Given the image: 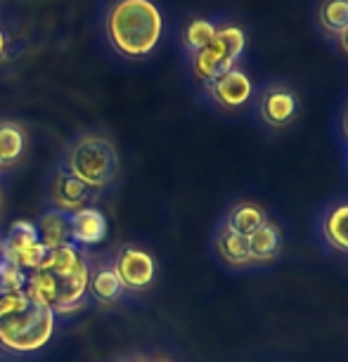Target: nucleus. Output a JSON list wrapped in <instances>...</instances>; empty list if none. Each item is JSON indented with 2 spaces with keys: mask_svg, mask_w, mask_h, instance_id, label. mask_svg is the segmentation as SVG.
Masks as SVG:
<instances>
[{
  "mask_svg": "<svg viewBox=\"0 0 348 362\" xmlns=\"http://www.w3.org/2000/svg\"><path fill=\"white\" fill-rule=\"evenodd\" d=\"M204 93L207 98L214 102L218 109H225V112H242L251 105L256 95V86L251 76L240 66L230 69L228 74L218 76L216 81L204 86Z\"/></svg>",
  "mask_w": 348,
  "mask_h": 362,
  "instance_id": "obj_7",
  "label": "nucleus"
},
{
  "mask_svg": "<svg viewBox=\"0 0 348 362\" xmlns=\"http://www.w3.org/2000/svg\"><path fill=\"white\" fill-rule=\"evenodd\" d=\"M341 133H344V138L348 140V105L344 109V114H341Z\"/></svg>",
  "mask_w": 348,
  "mask_h": 362,
  "instance_id": "obj_23",
  "label": "nucleus"
},
{
  "mask_svg": "<svg viewBox=\"0 0 348 362\" xmlns=\"http://www.w3.org/2000/svg\"><path fill=\"white\" fill-rule=\"evenodd\" d=\"M334 40H337L339 50H341V52H344V54H346V57H348V26H346V29H344V31H341V33H339V36H334Z\"/></svg>",
  "mask_w": 348,
  "mask_h": 362,
  "instance_id": "obj_22",
  "label": "nucleus"
},
{
  "mask_svg": "<svg viewBox=\"0 0 348 362\" xmlns=\"http://www.w3.org/2000/svg\"><path fill=\"white\" fill-rule=\"evenodd\" d=\"M315 22L325 36H339L348 26V0H320Z\"/></svg>",
  "mask_w": 348,
  "mask_h": 362,
  "instance_id": "obj_17",
  "label": "nucleus"
},
{
  "mask_svg": "<svg viewBox=\"0 0 348 362\" xmlns=\"http://www.w3.org/2000/svg\"><path fill=\"white\" fill-rule=\"evenodd\" d=\"M91 189H102L119 173V152L105 135H81L66 152V166Z\"/></svg>",
  "mask_w": 348,
  "mask_h": 362,
  "instance_id": "obj_3",
  "label": "nucleus"
},
{
  "mask_svg": "<svg viewBox=\"0 0 348 362\" xmlns=\"http://www.w3.org/2000/svg\"><path fill=\"white\" fill-rule=\"evenodd\" d=\"M145 362H173L170 358H163V355H156V358H149V360H145Z\"/></svg>",
  "mask_w": 348,
  "mask_h": 362,
  "instance_id": "obj_25",
  "label": "nucleus"
},
{
  "mask_svg": "<svg viewBox=\"0 0 348 362\" xmlns=\"http://www.w3.org/2000/svg\"><path fill=\"white\" fill-rule=\"evenodd\" d=\"M107 38L116 52L142 59L163 36V15L154 0H116L107 12Z\"/></svg>",
  "mask_w": 348,
  "mask_h": 362,
  "instance_id": "obj_2",
  "label": "nucleus"
},
{
  "mask_svg": "<svg viewBox=\"0 0 348 362\" xmlns=\"http://www.w3.org/2000/svg\"><path fill=\"white\" fill-rule=\"evenodd\" d=\"M216 29H218V24L211 22V19H204V17L190 19L187 26L182 29V47L187 50L190 57L199 52L202 47L216 36Z\"/></svg>",
  "mask_w": 348,
  "mask_h": 362,
  "instance_id": "obj_20",
  "label": "nucleus"
},
{
  "mask_svg": "<svg viewBox=\"0 0 348 362\" xmlns=\"http://www.w3.org/2000/svg\"><path fill=\"white\" fill-rule=\"evenodd\" d=\"M26 152V133L15 121H0V168H10Z\"/></svg>",
  "mask_w": 348,
  "mask_h": 362,
  "instance_id": "obj_14",
  "label": "nucleus"
},
{
  "mask_svg": "<svg viewBox=\"0 0 348 362\" xmlns=\"http://www.w3.org/2000/svg\"><path fill=\"white\" fill-rule=\"evenodd\" d=\"M50 199L52 206L62 214H76L91 202V187L83 185L79 177H74L66 168H59L50 182Z\"/></svg>",
  "mask_w": 348,
  "mask_h": 362,
  "instance_id": "obj_9",
  "label": "nucleus"
},
{
  "mask_svg": "<svg viewBox=\"0 0 348 362\" xmlns=\"http://www.w3.org/2000/svg\"><path fill=\"white\" fill-rule=\"evenodd\" d=\"M5 52H8V38H5V33L0 31V59L5 57Z\"/></svg>",
  "mask_w": 348,
  "mask_h": 362,
  "instance_id": "obj_24",
  "label": "nucleus"
},
{
  "mask_svg": "<svg viewBox=\"0 0 348 362\" xmlns=\"http://www.w3.org/2000/svg\"><path fill=\"white\" fill-rule=\"evenodd\" d=\"M26 286V272L8 261L0 263V291H22Z\"/></svg>",
  "mask_w": 348,
  "mask_h": 362,
  "instance_id": "obj_21",
  "label": "nucleus"
},
{
  "mask_svg": "<svg viewBox=\"0 0 348 362\" xmlns=\"http://www.w3.org/2000/svg\"><path fill=\"white\" fill-rule=\"evenodd\" d=\"M216 251L228 265H249L251 251H249V239L232 232L228 225H223L221 232L216 235Z\"/></svg>",
  "mask_w": 348,
  "mask_h": 362,
  "instance_id": "obj_16",
  "label": "nucleus"
},
{
  "mask_svg": "<svg viewBox=\"0 0 348 362\" xmlns=\"http://www.w3.org/2000/svg\"><path fill=\"white\" fill-rule=\"evenodd\" d=\"M38 242H40V237H38L36 223H31V221L12 223L8 237H5L3 247H0V251H3V261L15 265L17 258L22 256L26 249H31L33 244H38Z\"/></svg>",
  "mask_w": 348,
  "mask_h": 362,
  "instance_id": "obj_12",
  "label": "nucleus"
},
{
  "mask_svg": "<svg viewBox=\"0 0 348 362\" xmlns=\"http://www.w3.org/2000/svg\"><path fill=\"white\" fill-rule=\"evenodd\" d=\"M323 237L332 249L348 254V202L337 204L325 214Z\"/></svg>",
  "mask_w": 348,
  "mask_h": 362,
  "instance_id": "obj_15",
  "label": "nucleus"
},
{
  "mask_svg": "<svg viewBox=\"0 0 348 362\" xmlns=\"http://www.w3.org/2000/svg\"><path fill=\"white\" fill-rule=\"evenodd\" d=\"M247 50V33L237 24H218L216 36L190 57L192 74L202 86L211 83L218 76L235 69Z\"/></svg>",
  "mask_w": 348,
  "mask_h": 362,
  "instance_id": "obj_5",
  "label": "nucleus"
},
{
  "mask_svg": "<svg viewBox=\"0 0 348 362\" xmlns=\"http://www.w3.org/2000/svg\"><path fill=\"white\" fill-rule=\"evenodd\" d=\"M265 221H268V218H265L261 206H256V204H251V202H242L230 211L225 225H228L232 232H237V235L249 237V235H254Z\"/></svg>",
  "mask_w": 348,
  "mask_h": 362,
  "instance_id": "obj_19",
  "label": "nucleus"
},
{
  "mask_svg": "<svg viewBox=\"0 0 348 362\" xmlns=\"http://www.w3.org/2000/svg\"><path fill=\"white\" fill-rule=\"evenodd\" d=\"M91 284V268L88 258L76 244L50 249L43 263L31 275H26V296L33 303L45 305L52 313L66 305L81 303Z\"/></svg>",
  "mask_w": 348,
  "mask_h": 362,
  "instance_id": "obj_1",
  "label": "nucleus"
},
{
  "mask_svg": "<svg viewBox=\"0 0 348 362\" xmlns=\"http://www.w3.org/2000/svg\"><path fill=\"white\" fill-rule=\"evenodd\" d=\"M254 100H256L258 119L268 128H275V131L289 126L291 121L296 119L298 107H301L298 95L291 90L289 86L277 83V81L265 83L261 90L254 95Z\"/></svg>",
  "mask_w": 348,
  "mask_h": 362,
  "instance_id": "obj_6",
  "label": "nucleus"
},
{
  "mask_svg": "<svg viewBox=\"0 0 348 362\" xmlns=\"http://www.w3.org/2000/svg\"><path fill=\"white\" fill-rule=\"evenodd\" d=\"M57 315L45 305L31 303L0 317V346L12 353H36L52 339Z\"/></svg>",
  "mask_w": 348,
  "mask_h": 362,
  "instance_id": "obj_4",
  "label": "nucleus"
},
{
  "mask_svg": "<svg viewBox=\"0 0 348 362\" xmlns=\"http://www.w3.org/2000/svg\"><path fill=\"white\" fill-rule=\"evenodd\" d=\"M71 225V244L76 247H93L107 237V218L100 209L86 206L76 214H69Z\"/></svg>",
  "mask_w": 348,
  "mask_h": 362,
  "instance_id": "obj_10",
  "label": "nucleus"
},
{
  "mask_svg": "<svg viewBox=\"0 0 348 362\" xmlns=\"http://www.w3.org/2000/svg\"><path fill=\"white\" fill-rule=\"evenodd\" d=\"M114 270L119 272L124 289L142 291L154 282L156 277V261L152 254H147L145 249L138 247H126L121 249V254L116 256Z\"/></svg>",
  "mask_w": 348,
  "mask_h": 362,
  "instance_id": "obj_8",
  "label": "nucleus"
},
{
  "mask_svg": "<svg viewBox=\"0 0 348 362\" xmlns=\"http://www.w3.org/2000/svg\"><path fill=\"white\" fill-rule=\"evenodd\" d=\"M38 228V237L40 244L50 251L57 247H64V244H71V225H69V214H62V211H47V214L40 216V221L36 223Z\"/></svg>",
  "mask_w": 348,
  "mask_h": 362,
  "instance_id": "obj_11",
  "label": "nucleus"
},
{
  "mask_svg": "<svg viewBox=\"0 0 348 362\" xmlns=\"http://www.w3.org/2000/svg\"><path fill=\"white\" fill-rule=\"evenodd\" d=\"M0 263H3V251H0Z\"/></svg>",
  "mask_w": 348,
  "mask_h": 362,
  "instance_id": "obj_26",
  "label": "nucleus"
},
{
  "mask_svg": "<svg viewBox=\"0 0 348 362\" xmlns=\"http://www.w3.org/2000/svg\"><path fill=\"white\" fill-rule=\"evenodd\" d=\"M249 251H251V261L258 263H268L272 261L279 249H282V232L275 223L265 221L254 235H249Z\"/></svg>",
  "mask_w": 348,
  "mask_h": 362,
  "instance_id": "obj_13",
  "label": "nucleus"
},
{
  "mask_svg": "<svg viewBox=\"0 0 348 362\" xmlns=\"http://www.w3.org/2000/svg\"><path fill=\"white\" fill-rule=\"evenodd\" d=\"M88 289L93 291L95 298H100L102 303H114L124 293V282H121L119 272L114 270V265H102L95 272H91V284Z\"/></svg>",
  "mask_w": 348,
  "mask_h": 362,
  "instance_id": "obj_18",
  "label": "nucleus"
}]
</instances>
